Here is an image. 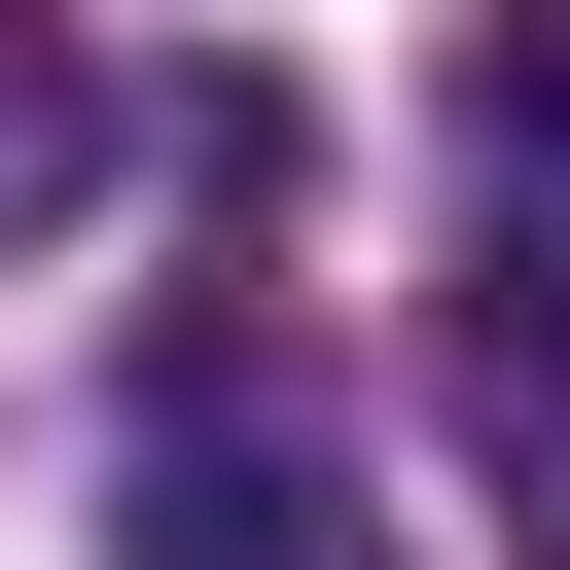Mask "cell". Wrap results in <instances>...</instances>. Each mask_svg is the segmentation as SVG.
I'll return each mask as SVG.
<instances>
[{"instance_id":"obj_2","label":"cell","mask_w":570,"mask_h":570,"mask_svg":"<svg viewBox=\"0 0 570 570\" xmlns=\"http://www.w3.org/2000/svg\"><path fill=\"white\" fill-rule=\"evenodd\" d=\"M36 178H71V36L0 0V214H36Z\"/></svg>"},{"instance_id":"obj_3","label":"cell","mask_w":570,"mask_h":570,"mask_svg":"<svg viewBox=\"0 0 570 570\" xmlns=\"http://www.w3.org/2000/svg\"><path fill=\"white\" fill-rule=\"evenodd\" d=\"M499 178H570V0H499Z\"/></svg>"},{"instance_id":"obj_1","label":"cell","mask_w":570,"mask_h":570,"mask_svg":"<svg viewBox=\"0 0 570 570\" xmlns=\"http://www.w3.org/2000/svg\"><path fill=\"white\" fill-rule=\"evenodd\" d=\"M107 534H142V570H392V534H356V463H321V428H249V392H142V499H107Z\"/></svg>"}]
</instances>
